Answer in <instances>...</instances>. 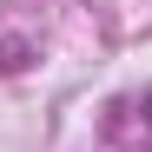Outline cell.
Returning <instances> with one entry per match:
<instances>
[{
	"mask_svg": "<svg viewBox=\"0 0 152 152\" xmlns=\"http://www.w3.org/2000/svg\"><path fill=\"white\" fill-rule=\"evenodd\" d=\"M139 113H145V119H152V86H145V93H139Z\"/></svg>",
	"mask_w": 152,
	"mask_h": 152,
	"instance_id": "1",
	"label": "cell"
}]
</instances>
